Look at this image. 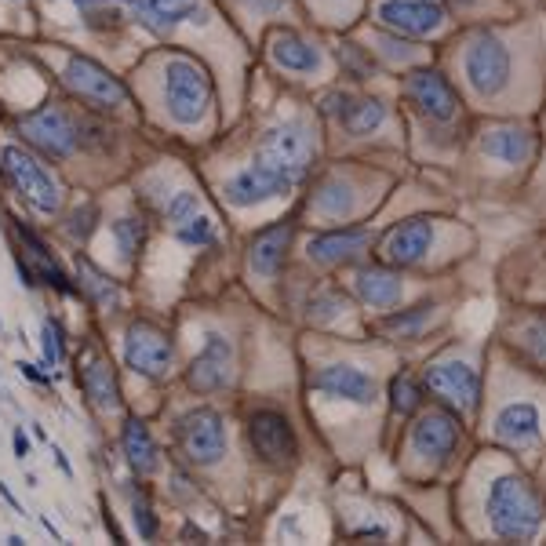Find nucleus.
<instances>
[{
  "label": "nucleus",
  "mask_w": 546,
  "mask_h": 546,
  "mask_svg": "<svg viewBox=\"0 0 546 546\" xmlns=\"http://www.w3.org/2000/svg\"><path fill=\"white\" fill-rule=\"evenodd\" d=\"M430 241H434V223L419 215V219H405V223L390 226L379 248H375V255H379L383 266H415L426 255Z\"/></svg>",
  "instance_id": "obj_11"
},
{
  "label": "nucleus",
  "mask_w": 546,
  "mask_h": 546,
  "mask_svg": "<svg viewBox=\"0 0 546 546\" xmlns=\"http://www.w3.org/2000/svg\"><path fill=\"white\" fill-rule=\"evenodd\" d=\"M175 361V346L168 332L150 321H135L124 335V364L146 379H164Z\"/></svg>",
  "instance_id": "obj_8"
},
{
  "label": "nucleus",
  "mask_w": 546,
  "mask_h": 546,
  "mask_svg": "<svg viewBox=\"0 0 546 546\" xmlns=\"http://www.w3.org/2000/svg\"><path fill=\"white\" fill-rule=\"evenodd\" d=\"M135 521H139V536L142 539H153V536H157V517H153L150 503H142L139 496H135Z\"/></svg>",
  "instance_id": "obj_39"
},
{
  "label": "nucleus",
  "mask_w": 546,
  "mask_h": 546,
  "mask_svg": "<svg viewBox=\"0 0 546 546\" xmlns=\"http://www.w3.org/2000/svg\"><path fill=\"white\" fill-rule=\"evenodd\" d=\"M208 102H212V84H208V73L197 59H186V55H175L164 66V106L172 113L175 124H201L204 113H208Z\"/></svg>",
  "instance_id": "obj_3"
},
{
  "label": "nucleus",
  "mask_w": 546,
  "mask_h": 546,
  "mask_svg": "<svg viewBox=\"0 0 546 546\" xmlns=\"http://www.w3.org/2000/svg\"><path fill=\"white\" fill-rule=\"evenodd\" d=\"M459 445V423H455L452 412H430L423 415L412 430V448L426 459H448Z\"/></svg>",
  "instance_id": "obj_18"
},
{
  "label": "nucleus",
  "mask_w": 546,
  "mask_h": 546,
  "mask_svg": "<svg viewBox=\"0 0 546 546\" xmlns=\"http://www.w3.org/2000/svg\"><path fill=\"white\" fill-rule=\"evenodd\" d=\"M317 394H328L335 401H354V405H372L379 390H375V379L364 375L361 368H350V364H328L310 379Z\"/></svg>",
  "instance_id": "obj_15"
},
{
  "label": "nucleus",
  "mask_w": 546,
  "mask_h": 546,
  "mask_svg": "<svg viewBox=\"0 0 546 546\" xmlns=\"http://www.w3.org/2000/svg\"><path fill=\"white\" fill-rule=\"evenodd\" d=\"M175 445L193 466H212L226 455V426L212 408H193L175 423Z\"/></svg>",
  "instance_id": "obj_5"
},
{
  "label": "nucleus",
  "mask_w": 546,
  "mask_h": 546,
  "mask_svg": "<svg viewBox=\"0 0 546 546\" xmlns=\"http://www.w3.org/2000/svg\"><path fill=\"white\" fill-rule=\"evenodd\" d=\"M62 354H66V343H62V328L55 321H44V361L55 368V364L62 361Z\"/></svg>",
  "instance_id": "obj_36"
},
{
  "label": "nucleus",
  "mask_w": 546,
  "mask_h": 546,
  "mask_svg": "<svg viewBox=\"0 0 546 546\" xmlns=\"http://www.w3.org/2000/svg\"><path fill=\"white\" fill-rule=\"evenodd\" d=\"M19 372L26 375V379H30V383H41V386H48V375H41V372H37V364L22 361V364H19Z\"/></svg>",
  "instance_id": "obj_41"
},
{
  "label": "nucleus",
  "mask_w": 546,
  "mask_h": 546,
  "mask_svg": "<svg viewBox=\"0 0 546 546\" xmlns=\"http://www.w3.org/2000/svg\"><path fill=\"white\" fill-rule=\"evenodd\" d=\"M81 383L88 390L91 405L102 408V412H113L121 408V386H117V375H113V364L106 361L102 350L95 346H84L81 354Z\"/></svg>",
  "instance_id": "obj_17"
},
{
  "label": "nucleus",
  "mask_w": 546,
  "mask_h": 546,
  "mask_svg": "<svg viewBox=\"0 0 546 546\" xmlns=\"http://www.w3.org/2000/svg\"><path fill=\"white\" fill-rule=\"evenodd\" d=\"M357 295L375 310H390L401 299V277L386 266H368L357 273Z\"/></svg>",
  "instance_id": "obj_23"
},
{
  "label": "nucleus",
  "mask_w": 546,
  "mask_h": 546,
  "mask_svg": "<svg viewBox=\"0 0 546 546\" xmlns=\"http://www.w3.org/2000/svg\"><path fill=\"white\" fill-rule=\"evenodd\" d=\"M277 193H284L281 179H273V175L266 172V168H259V164H248L244 172H237L230 182H226V201H230L233 208H252V204L270 201Z\"/></svg>",
  "instance_id": "obj_21"
},
{
  "label": "nucleus",
  "mask_w": 546,
  "mask_h": 546,
  "mask_svg": "<svg viewBox=\"0 0 546 546\" xmlns=\"http://www.w3.org/2000/svg\"><path fill=\"white\" fill-rule=\"evenodd\" d=\"M343 310H346V299L339 292H321L314 303H310V314L321 317V321H328V317H335V314H343Z\"/></svg>",
  "instance_id": "obj_37"
},
{
  "label": "nucleus",
  "mask_w": 546,
  "mask_h": 546,
  "mask_svg": "<svg viewBox=\"0 0 546 546\" xmlns=\"http://www.w3.org/2000/svg\"><path fill=\"white\" fill-rule=\"evenodd\" d=\"M481 150L488 157H496V161H506V164H521L532 153V135L521 132V128H496V132H488L481 139Z\"/></svg>",
  "instance_id": "obj_26"
},
{
  "label": "nucleus",
  "mask_w": 546,
  "mask_h": 546,
  "mask_svg": "<svg viewBox=\"0 0 546 546\" xmlns=\"http://www.w3.org/2000/svg\"><path fill=\"white\" fill-rule=\"evenodd\" d=\"M0 161H4V175L11 179V186H15L33 208L59 212L62 193L59 186H55V179L44 172V164H37V157H30L22 146H4V150H0Z\"/></svg>",
  "instance_id": "obj_7"
},
{
  "label": "nucleus",
  "mask_w": 546,
  "mask_h": 546,
  "mask_svg": "<svg viewBox=\"0 0 546 546\" xmlns=\"http://www.w3.org/2000/svg\"><path fill=\"white\" fill-rule=\"evenodd\" d=\"M19 132H22V139L30 142L33 150H41L44 157H51V161L70 157V153L77 150V142H81V128H77V121H73L62 106H55V102L41 106V110L30 113V117H22Z\"/></svg>",
  "instance_id": "obj_4"
},
{
  "label": "nucleus",
  "mask_w": 546,
  "mask_h": 546,
  "mask_svg": "<svg viewBox=\"0 0 546 546\" xmlns=\"http://www.w3.org/2000/svg\"><path fill=\"white\" fill-rule=\"evenodd\" d=\"M426 390L455 412H474L481 397V379H477V368H470L466 361H441L426 368Z\"/></svg>",
  "instance_id": "obj_9"
},
{
  "label": "nucleus",
  "mask_w": 546,
  "mask_h": 546,
  "mask_svg": "<svg viewBox=\"0 0 546 546\" xmlns=\"http://www.w3.org/2000/svg\"><path fill=\"white\" fill-rule=\"evenodd\" d=\"M142 15L157 26H182V22H204L201 0H142Z\"/></svg>",
  "instance_id": "obj_28"
},
{
  "label": "nucleus",
  "mask_w": 546,
  "mask_h": 546,
  "mask_svg": "<svg viewBox=\"0 0 546 546\" xmlns=\"http://www.w3.org/2000/svg\"><path fill=\"white\" fill-rule=\"evenodd\" d=\"M81 277H84V288L95 295V303H110V299H117V284H113L110 277H102L91 263H81Z\"/></svg>",
  "instance_id": "obj_34"
},
{
  "label": "nucleus",
  "mask_w": 546,
  "mask_h": 546,
  "mask_svg": "<svg viewBox=\"0 0 546 546\" xmlns=\"http://www.w3.org/2000/svg\"><path fill=\"white\" fill-rule=\"evenodd\" d=\"M175 230V237H179L182 244H208V248H212L215 244V226H212V219H208V215H197L193 212L190 219H182L179 226H172Z\"/></svg>",
  "instance_id": "obj_31"
},
{
  "label": "nucleus",
  "mask_w": 546,
  "mask_h": 546,
  "mask_svg": "<svg viewBox=\"0 0 546 546\" xmlns=\"http://www.w3.org/2000/svg\"><path fill=\"white\" fill-rule=\"evenodd\" d=\"M233 375V350L226 343L223 335H208L204 339V350L201 357L190 364V372H186V383L197 390V394H212V390H223L230 383Z\"/></svg>",
  "instance_id": "obj_16"
},
{
  "label": "nucleus",
  "mask_w": 546,
  "mask_h": 546,
  "mask_svg": "<svg viewBox=\"0 0 546 546\" xmlns=\"http://www.w3.org/2000/svg\"><path fill=\"white\" fill-rule=\"evenodd\" d=\"M466 77L477 95H496L510 77V55L496 37H477L466 51Z\"/></svg>",
  "instance_id": "obj_14"
},
{
  "label": "nucleus",
  "mask_w": 546,
  "mask_h": 546,
  "mask_svg": "<svg viewBox=\"0 0 546 546\" xmlns=\"http://www.w3.org/2000/svg\"><path fill=\"white\" fill-rule=\"evenodd\" d=\"M496 437L510 448H532L543 437V415L536 405H510L499 412Z\"/></svg>",
  "instance_id": "obj_20"
},
{
  "label": "nucleus",
  "mask_w": 546,
  "mask_h": 546,
  "mask_svg": "<svg viewBox=\"0 0 546 546\" xmlns=\"http://www.w3.org/2000/svg\"><path fill=\"white\" fill-rule=\"evenodd\" d=\"M488 525L499 539H536L543 528V499L525 477H499L488 492Z\"/></svg>",
  "instance_id": "obj_1"
},
{
  "label": "nucleus",
  "mask_w": 546,
  "mask_h": 546,
  "mask_svg": "<svg viewBox=\"0 0 546 546\" xmlns=\"http://www.w3.org/2000/svg\"><path fill=\"white\" fill-rule=\"evenodd\" d=\"M386 121V106L379 99H350L346 95L343 110H339V124L350 135H368Z\"/></svg>",
  "instance_id": "obj_27"
},
{
  "label": "nucleus",
  "mask_w": 546,
  "mask_h": 546,
  "mask_svg": "<svg viewBox=\"0 0 546 546\" xmlns=\"http://www.w3.org/2000/svg\"><path fill=\"white\" fill-rule=\"evenodd\" d=\"M350 204H354V193H350V186H346L343 179H335V175L321 182V190H317L314 197V208L321 215H346Z\"/></svg>",
  "instance_id": "obj_29"
},
{
  "label": "nucleus",
  "mask_w": 546,
  "mask_h": 546,
  "mask_svg": "<svg viewBox=\"0 0 546 546\" xmlns=\"http://www.w3.org/2000/svg\"><path fill=\"white\" fill-rule=\"evenodd\" d=\"M368 244V230L354 226V230H339V233H321L310 241V259L314 263H343V259H354Z\"/></svg>",
  "instance_id": "obj_24"
},
{
  "label": "nucleus",
  "mask_w": 546,
  "mask_h": 546,
  "mask_svg": "<svg viewBox=\"0 0 546 546\" xmlns=\"http://www.w3.org/2000/svg\"><path fill=\"white\" fill-rule=\"evenodd\" d=\"M55 466H59L62 474H73V466H70V459H66V455L59 452V448H55Z\"/></svg>",
  "instance_id": "obj_44"
},
{
  "label": "nucleus",
  "mask_w": 546,
  "mask_h": 546,
  "mask_svg": "<svg viewBox=\"0 0 546 546\" xmlns=\"http://www.w3.org/2000/svg\"><path fill=\"white\" fill-rule=\"evenodd\" d=\"M270 59L288 73H317L321 70V51L292 30H273L270 33Z\"/></svg>",
  "instance_id": "obj_22"
},
{
  "label": "nucleus",
  "mask_w": 546,
  "mask_h": 546,
  "mask_svg": "<svg viewBox=\"0 0 546 546\" xmlns=\"http://www.w3.org/2000/svg\"><path fill=\"white\" fill-rule=\"evenodd\" d=\"M405 95L412 99L415 110L434 124H448L455 113H459L452 84H448L437 70H415L412 77H405Z\"/></svg>",
  "instance_id": "obj_12"
},
{
  "label": "nucleus",
  "mask_w": 546,
  "mask_h": 546,
  "mask_svg": "<svg viewBox=\"0 0 546 546\" xmlns=\"http://www.w3.org/2000/svg\"><path fill=\"white\" fill-rule=\"evenodd\" d=\"M343 62L346 66H354L357 77H368V73H372V62L364 59V51L357 48V44H343Z\"/></svg>",
  "instance_id": "obj_40"
},
{
  "label": "nucleus",
  "mask_w": 546,
  "mask_h": 546,
  "mask_svg": "<svg viewBox=\"0 0 546 546\" xmlns=\"http://www.w3.org/2000/svg\"><path fill=\"white\" fill-rule=\"evenodd\" d=\"M15 455H26V434H22V430H15Z\"/></svg>",
  "instance_id": "obj_45"
},
{
  "label": "nucleus",
  "mask_w": 546,
  "mask_h": 546,
  "mask_svg": "<svg viewBox=\"0 0 546 546\" xmlns=\"http://www.w3.org/2000/svg\"><path fill=\"white\" fill-rule=\"evenodd\" d=\"M77 8L84 11V15H91V11H99V8H106V0H73Z\"/></svg>",
  "instance_id": "obj_43"
},
{
  "label": "nucleus",
  "mask_w": 546,
  "mask_h": 546,
  "mask_svg": "<svg viewBox=\"0 0 546 546\" xmlns=\"http://www.w3.org/2000/svg\"><path fill=\"white\" fill-rule=\"evenodd\" d=\"M314 132L306 124H277L263 135L259 150H255V161L259 168L281 179V186H299V182L310 175L314 168Z\"/></svg>",
  "instance_id": "obj_2"
},
{
  "label": "nucleus",
  "mask_w": 546,
  "mask_h": 546,
  "mask_svg": "<svg viewBox=\"0 0 546 546\" xmlns=\"http://www.w3.org/2000/svg\"><path fill=\"white\" fill-rule=\"evenodd\" d=\"M525 346L528 354L539 357V361H546V321H532L525 328Z\"/></svg>",
  "instance_id": "obj_38"
},
{
  "label": "nucleus",
  "mask_w": 546,
  "mask_h": 546,
  "mask_svg": "<svg viewBox=\"0 0 546 546\" xmlns=\"http://www.w3.org/2000/svg\"><path fill=\"white\" fill-rule=\"evenodd\" d=\"M455 4H459V8H470V4H477V0H455Z\"/></svg>",
  "instance_id": "obj_46"
},
{
  "label": "nucleus",
  "mask_w": 546,
  "mask_h": 546,
  "mask_svg": "<svg viewBox=\"0 0 546 546\" xmlns=\"http://www.w3.org/2000/svg\"><path fill=\"white\" fill-rule=\"evenodd\" d=\"M375 22L401 37H426L445 22V11L434 0H386L375 11Z\"/></svg>",
  "instance_id": "obj_13"
},
{
  "label": "nucleus",
  "mask_w": 546,
  "mask_h": 546,
  "mask_svg": "<svg viewBox=\"0 0 546 546\" xmlns=\"http://www.w3.org/2000/svg\"><path fill=\"white\" fill-rule=\"evenodd\" d=\"M124 4H132V8H142V0H124Z\"/></svg>",
  "instance_id": "obj_47"
},
{
  "label": "nucleus",
  "mask_w": 546,
  "mask_h": 546,
  "mask_svg": "<svg viewBox=\"0 0 546 546\" xmlns=\"http://www.w3.org/2000/svg\"><path fill=\"white\" fill-rule=\"evenodd\" d=\"M419 401H423L419 383L408 379V375H394V383H390V405H394V412L412 415L415 408H419Z\"/></svg>",
  "instance_id": "obj_32"
},
{
  "label": "nucleus",
  "mask_w": 546,
  "mask_h": 546,
  "mask_svg": "<svg viewBox=\"0 0 546 546\" xmlns=\"http://www.w3.org/2000/svg\"><path fill=\"white\" fill-rule=\"evenodd\" d=\"M430 314H434V306L423 303V306H415V310H405V314L386 317V321L379 324V328H383L386 335H401V339H415V335H419V332L426 328Z\"/></svg>",
  "instance_id": "obj_30"
},
{
  "label": "nucleus",
  "mask_w": 546,
  "mask_h": 546,
  "mask_svg": "<svg viewBox=\"0 0 546 546\" xmlns=\"http://www.w3.org/2000/svg\"><path fill=\"white\" fill-rule=\"evenodd\" d=\"M113 237H117V244H121L124 255H139V248L146 244V223H139V219H117L113 223Z\"/></svg>",
  "instance_id": "obj_33"
},
{
  "label": "nucleus",
  "mask_w": 546,
  "mask_h": 546,
  "mask_svg": "<svg viewBox=\"0 0 546 546\" xmlns=\"http://www.w3.org/2000/svg\"><path fill=\"white\" fill-rule=\"evenodd\" d=\"M121 445H124V455H128V463H132L135 474H153L157 470V445H153L150 430L139 423V419H128L124 423V434H121Z\"/></svg>",
  "instance_id": "obj_25"
},
{
  "label": "nucleus",
  "mask_w": 546,
  "mask_h": 546,
  "mask_svg": "<svg viewBox=\"0 0 546 546\" xmlns=\"http://www.w3.org/2000/svg\"><path fill=\"white\" fill-rule=\"evenodd\" d=\"M292 252V223H273L270 230H263L248 248V263H252V273L259 277H277Z\"/></svg>",
  "instance_id": "obj_19"
},
{
  "label": "nucleus",
  "mask_w": 546,
  "mask_h": 546,
  "mask_svg": "<svg viewBox=\"0 0 546 546\" xmlns=\"http://www.w3.org/2000/svg\"><path fill=\"white\" fill-rule=\"evenodd\" d=\"M193 212H197V193H190V190L172 193L168 204H164V215H168V223L172 226H179L182 219H190Z\"/></svg>",
  "instance_id": "obj_35"
},
{
  "label": "nucleus",
  "mask_w": 546,
  "mask_h": 546,
  "mask_svg": "<svg viewBox=\"0 0 546 546\" xmlns=\"http://www.w3.org/2000/svg\"><path fill=\"white\" fill-rule=\"evenodd\" d=\"M62 77H66L73 95L84 99L88 106H95V110H121V106L132 102L128 88H124L106 66L88 59V55H73V59L66 62V70H62Z\"/></svg>",
  "instance_id": "obj_6"
},
{
  "label": "nucleus",
  "mask_w": 546,
  "mask_h": 546,
  "mask_svg": "<svg viewBox=\"0 0 546 546\" xmlns=\"http://www.w3.org/2000/svg\"><path fill=\"white\" fill-rule=\"evenodd\" d=\"M248 441H252L255 455L266 459L270 466H288L295 463V434L292 423L281 412L263 408L248 419Z\"/></svg>",
  "instance_id": "obj_10"
},
{
  "label": "nucleus",
  "mask_w": 546,
  "mask_h": 546,
  "mask_svg": "<svg viewBox=\"0 0 546 546\" xmlns=\"http://www.w3.org/2000/svg\"><path fill=\"white\" fill-rule=\"evenodd\" d=\"M244 4H248L252 11H277L284 0H244Z\"/></svg>",
  "instance_id": "obj_42"
}]
</instances>
